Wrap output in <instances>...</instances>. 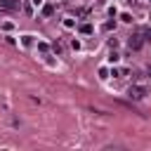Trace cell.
Returning <instances> with one entry per match:
<instances>
[{"mask_svg": "<svg viewBox=\"0 0 151 151\" xmlns=\"http://www.w3.org/2000/svg\"><path fill=\"white\" fill-rule=\"evenodd\" d=\"M146 94H149L146 85H130V90H127V97L130 99H144Z\"/></svg>", "mask_w": 151, "mask_h": 151, "instance_id": "6da1fadb", "label": "cell"}, {"mask_svg": "<svg viewBox=\"0 0 151 151\" xmlns=\"http://www.w3.org/2000/svg\"><path fill=\"white\" fill-rule=\"evenodd\" d=\"M142 45H144V35H142L139 31H134V33L130 35V40H127V47H130V50H142Z\"/></svg>", "mask_w": 151, "mask_h": 151, "instance_id": "7a4b0ae2", "label": "cell"}, {"mask_svg": "<svg viewBox=\"0 0 151 151\" xmlns=\"http://www.w3.org/2000/svg\"><path fill=\"white\" fill-rule=\"evenodd\" d=\"M19 7H21L19 0H0V9L2 12H17Z\"/></svg>", "mask_w": 151, "mask_h": 151, "instance_id": "3957f363", "label": "cell"}, {"mask_svg": "<svg viewBox=\"0 0 151 151\" xmlns=\"http://www.w3.org/2000/svg\"><path fill=\"white\" fill-rule=\"evenodd\" d=\"M142 35H144V40H151V26H144V28H137Z\"/></svg>", "mask_w": 151, "mask_h": 151, "instance_id": "277c9868", "label": "cell"}, {"mask_svg": "<svg viewBox=\"0 0 151 151\" xmlns=\"http://www.w3.org/2000/svg\"><path fill=\"white\" fill-rule=\"evenodd\" d=\"M54 14V5H45L42 7V17H52Z\"/></svg>", "mask_w": 151, "mask_h": 151, "instance_id": "5b68a950", "label": "cell"}, {"mask_svg": "<svg viewBox=\"0 0 151 151\" xmlns=\"http://www.w3.org/2000/svg\"><path fill=\"white\" fill-rule=\"evenodd\" d=\"M80 33H85V35L92 33V24H83V26H80Z\"/></svg>", "mask_w": 151, "mask_h": 151, "instance_id": "8992f818", "label": "cell"}, {"mask_svg": "<svg viewBox=\"0 0 151 151\" xmlns=\"http://www.w3.org/2000/svg\"><path fill=\"white\" fill-rule=\"evenodd\" d=\"M38 50H40L42 54H47V52H50V45H47V42H38Z\"/></svg>", "mask_w": 151, "mask_h": 151, "instance_id": "52a82bcc", "label": "cell"}, {"mask_svg": "<svg viewBox=\"0 0 151 151\" xmlns=\"http://www.w3.org/2000/svg\"><path fill=\"white\" fill-rule=\"evenodd\" d=\"M21 42H24V45H33V35H24Z\"/></svg>", "mask_w": 151, "mask_h": 151, "instance_id": "ba28073f", "label": "cell"}, {"mask_svg": "<svg viewBox=\"0 0 151 151\" xmlns=\"http://www.w3.org/2000/svg\"><path fill=\"white\" fill-rule=\"evenodd\" d=\"M64 26H66V28H73L76 24H73V19H64Z\"/></svg>", "mask_w": 151, "mask_h": 151, "instance_id": "9c48e42d", "label": "cell"}, {"mask_svg": "<svg viewBox=\"0 0 151 151\" xmlns=\"http://www.w3.org/2000/svg\"><path fill=\"white\" fill-rule=\"evenodd\" d=\"M118 59H120V57H118V54H116V52H111V57H109V61H111V64H116V61H118Z\"/></svg>", "mask_w": 151, "mask_h": 151, "instance_id": "30bf717a", "label": "cell"}, {"mask_svg": "<svg viewBox=\"0 0 151 151\" xmlns=\"http://www.w3.org/2000/svg\"><path fill=\"white\" fill-rule=\"evenodd\" d=\"M52 50H54L57 54H61V45H59V42H54V45H52Z\"/></svg>", "mask_w": 151, "mask_h": 151, "instance_id": "8fae6325", "label": "cell"}, {"mask_svg": "<svg viewBox=\"0 0 151 151\" xmlns=\"http://www.w3.org/2000/svg\"><path fill=\"white\" fill-rule=\"evenodd\" d=\"M99 78H109V71L106 68H99Z\"/></svg>", "mask_w": 151, "mask_h": 151, "instance_id": "7c38bea8", "label": "cell"}, {"mask_svg": "<svg viewBox=\"0 0 151 151\" xmlns=\"http://www.w3.org/2000/svg\"><path fill=\"white\" fill-rule=\"evenodd\" d=\"M40 2H42V0H33V5H40Z\"/></svg>", "mask_w": 151, "mask_h": 151, "instance_id": "4fadbf2b", "label": "cell"}]
</instances>
